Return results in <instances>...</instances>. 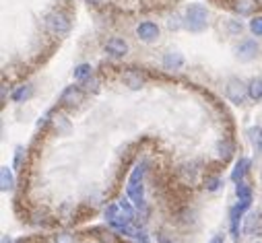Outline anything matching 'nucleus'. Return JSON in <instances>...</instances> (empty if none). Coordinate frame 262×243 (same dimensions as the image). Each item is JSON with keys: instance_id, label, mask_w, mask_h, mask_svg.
I'll return each instance as SVG.
<instances>
[{"instance_id": "f257e3e1", "label": "nucleus", "mask_w": 262, "mask_h": 243, "mask_svg": "<svg viewBox=\"0 0 262 243\" xmlns=\"http://www.w3.org/2000/svg\"><path fill=\"white\" fill-rule=\"evenodd\" d=\"M145 171H147V163L136 165L130 173V177H128V183H126V192H128L130 200L134 202L136 208H145V190H143Z\"/></svg>"}, {"instance_id": "f03ea898", "label": "nucleus", "mask_w": 262, "mask_h": 243, "mask_svg": "<svg viewBox=\"0 0 262 243\" xmlns=\"http://www.w3.org/2000/svg\"><path fill=\"white\" fill-rule=\"evenodd\" d=\"M207 23H209V10L204 4L194 2V4H190L186 8V27L190 31L198 33V31H202L204 27H207Z\"/></svg>"}, {"instance_id": "7ed1b4c3", "label": "nucleus", "mask_w": 262, "mask_h": 243, "mask_svg": "<svg viewBox=\"0 0 262 243\" xmlns=\"http://www.w3.org/2000/svg\"><path fill=\"white\" fill-rule=\"evenodd\" d=\"M45 27H48V31L54 33V35L64 37V35L71 33L73 23H71V19H68L64 13H60V10H54V13H50L48 17H45Z\"/></svg>"}, {"instance_id": "20e7f679", "label": "nucleus", "mask_w": 262, "mask_h": 243, "mask_svg": "<svg viewBox=\"0 0 262 243\" xmlns=\"http://www.w3.org/2000/svg\"><path fill=\"white\" fill-rule=\"evenodd\" d=\"M225 95L233 103V105H242V103L246 101V97H250L248 95V87L242 83L240 78H229V80H227Z\"/></svg>"}, {"instance_id": "39448f33", "label": "nucleus", "mask_w": 262, "mask_h": 243, "mask_svg": "<svg viewBox=\"0 0 262 243\" xmlns=\"http://www.w3.org/2000/svg\"><path fill=\"white\" fill-rule=\"evenodd\" d=\"M136 35H139V39L145 41V43L157 41V37H159V27H157V23H153V21H143L141 25L136 27Z\"/></svg>"}, {"instance_id": "423d86ee", "label": "nucleus", "mask_w": 262, "mask_h": 243, "mask_svg": "<svg viewBox=\"0 0 262 243\" xmlns=\"http://www.w3.org/2000/svg\"><path fill=\"white\" fill-rule=\"evenodd\" d=\"M81 101H83V89L75 87V85L66 87L62 91V95H60V103H62L64 107H76Z\"/></svg>"}, {"instance_id": "0eeeda50", "label": "nucleus", "mask_w": 262, "mask_h": 243, "mask_svg": "<svg viewBox=\"0 0 262 243\" xmlns=\"http://www.w3.org/2000/svg\"><path fill=\"white\" fill-rule=\"evenodd\" d=\"M235 52H237V58H240L242 62H250V60H254L256 54H258V43L254 39H246L237 45Z\"/></svg>"}, {"instance_id": "6e6552de", "label": "nucleus", "mask_w": 262, "mask_h": 243, "mask_svg": "<svg viewBox=\"0 0 262 243\" xmlns=\"http://www.w3.org/2000/svg\"><path fill=\"white\" fill-rule=\"evenodd\" d=\"M106 52L110 56H113V58H124L128 54V43L124 39H120V37H112L106 43Z\"/></svg>"}, {"instance_id": "1a4fd4ad", "label": "nucleus", "mask_w": 262, "mask_h": 243, "mask_svg": "<svg viewBox=\"0 0 262 243\" xmlns=\"http://www.w3.org/2000/svg\"><path fill=\"white\" fill-rule=\"evenodd\" d=\"M235 194H237V198H240V210H248L250 208V204H252V190H250V186L248 183H244V181H237V188H235Z\"/></svg>"}, {"instance_id": "9d476101", "label": "nucleus", "mask_w": 262, "mask_h": 243, "mask_svg": "<svg viewBox=\"0 0 262 243\" xmlns=\"http://www.w3.org/2000/svg\"><path fill=\"white\" fill-rule=\"evenodd\" d=\"M184 66V56L178 52H169L163 56V68L165 70H180Z\"/></svg>"}, {"instance_id": "9b49d317", "label": "nucleus", "mask_w": 262, "mask_h": 243, "mask_svg": "<svg viewBox=\"0 0 262 243\" xmlns=\"http://www.w3.org/2000/svg\"><path fill=\"white\" fill-rule=\"evenodd\" d=\"M13 188H15V177H13V173H10V169L4 165L2 169H0V190L10 192Z\"/></svg>"}, {"instance_id": "f8f14e48", "label": "nucleus", "mask_w": 262, "mask_h": 243, "mask_svg": "<svg viewBox=\"0 0 262 243\" xmlns=\"http://www.w3.org/2000/svg\"><path fill=\"white\" fill-rule=\"evenodd\" d=\"M124 83H126V87L128 89H141L143 87V83H145V78H143V74L141 72H136V70H128L126 74H124Z\"/></svg>"}, {"instance_id": "ddd939ff", "label": "nucleus", "mask_w": 262, "mask_h": 243, "mask_svg": "<svg viewBox=\"0 0 262 243\" xmlns=\"http://www.w3.org/2000/svg\"><path fill=\"white\" fill-rule=\"evenodd\" d=\"M248 167H250V161H248L246 157H242V159L235 163V169L231 171V179H233L235 183L242 181V177H244V173L248 171Z\"/></svg>"}, {"instance_id": "4468645a", "label": "nucleus", "mask_w": 262, "mask_h": 243, "mask_svg": "<svg viewBox=\"0 0 262 243\" xmlns=\"http://www.w3.org/2000/svg\"><path fill=\"white\" fill-rule=\"evenodd\" d=\"M248 95L252 101H260L262 99V78H252L248 85Z\"/></svg>"}, {"instance_id": "2eb2a0df", "label": "nucleus", "mask_w": 262, "mask_h": 243, "mask_svg": "<svg viewBox=\"0 0 262 243\" xmlns=\"http://www.w3.org/2000/svg\"><path fill=\"white\" fill-rule=\"evenodd\" d=\"M254 0H233V10L237 15H250L254 8Z\"/></svg>"}, {"instance_id": "dca6fc26", "label": "nucleus", "mask_w": 262, "mask_h": 243, "mask_svg": "<svg viewBox=\"0 0 262 243\" xmlns=\"http://www.w3.org/2000/svg\"><path fill=\"white\" fill-rule=\"evenodd\" d=\"M248 136H250L252 146L260 153V150H262V128H260V126H252V128L248 130Z\"/></svg>"}, {"instance_id": "f3484780", "label": "nucleus", "mask_w": 262, "mask_h": 243, "mask_svg": "<svg viewBox=\"0 0 262 243\" xmlns=\"http://www.w3.org/2000/svg\"><path fill=\"white\" fill-rule=\"evenodd\" d=\"M242 214L244 210H240V206L231 208V235L237 239V235H240V221H242Z\"/></svg>"}, {"instance_id": "a211bd4d", "label": "nucleus", "mask_w": 262, "mask_h": 243, "mask_svg": "<svg viewBox=\"0 0 262 243\" xmlns=\"http://www.w3.org/2000/svg\"><path fill=\"white\" fill-rule=\"evenodd\" d=\"M91 74H93V68H91V64H78L73 70L75 80H87V78H91Z\"/></svg>"}, {"instance_id": "6ab92c4d", "label": "nucleus", "mask_w": 262, "mask_h": 243, "mask_svg": "<svg viewBox=\"0 0 262 243\" xmlns=\"http://www.w3.org/2000/svg\"><path fill=\"white\" fill-rule=\"evenodd\" d=\"M31 93H33V89H31L29 85H23V87H19L15 93H13V101L23 103V101H27V99L31 97Z\"/></svg>"}, {"instance_id": "aec40b11", "label": "nucleus", "mask_w": 262, "mask_h": 243, "mask_svg": "<svg viewBox=\"0 0 262 243\" xmlns=\"http://www.w3.org/2000/svg\"><path fill=\"white\" fill-rule=\"evenodd\" d=\"M217 150H219L221 159L227 161V159H229V157L233 155V144H231V140H221V142L217 144Z\"/></svg>"}, {"instance_id": "412c9836", "label": "nucleus", "mask_w": 262, "mask_h": 243, "mask_svg": "<svg viewBox=\"0 0 262 243\" xmlns=\"http://www.w3.org/2000/svg\"><path fill=\"white\" fill-rule=\"evenodd\" d=\"M198 165L196 163H186L184 167H182L180 171H182V175H184L188 181H194V177H196V173H198V169H196Z\"/></svg>"}, {"instance_id": "4be33fe9", "label": "nucleus", "mask_w": 262, "mask_h": 243, "mask_svg": "<svg viewBox=\"0 0 262 243\" xmlns=\"http://www.w3.org/2000/svg\"><path fill=\"white\" fill-rule=\"evenodd\" d=\"M250 31H252L256 37H262V17L260 15L250 21Z\"/></svg>"}, {"instance_id": "5701e85b", "label": "nucleus", "mask_w": 262, "mask_h": 243, "mask_svg": "<svg viewBox=\"0 0 262 243\" xmlns=\"http://www.w3.org/2000/svg\"><path fill=\"white\" fill-rule=\"evenodd\" d=\"M258 212H252V214H248V218H246V227H244V231L246 233H250V231L254 229V225H258Z\"/></svg>"}, {"instance_id": "b1692460", "label": "nucleus", "mask_w": 262, "mask_h": 243, "mask_svg": "<svg viewBox=\"0 0 262 243\" xmlns=\"http://www.w3.org/2000/svg\"><path fill=\"white\" fill-rule=\"evenodd\" d=\"M219 186H221V179H219V177H209V179H207V190H209V192H217Z\"/></svg>"}, {"instance_id": "393cba45", "label": "nucleus", "mask_w": 262, "mask_h": 243, "mask_svg": "<svg viewBox=\"0 0 262 243\" xmlns=\"http://www.w3.org/2000/svg\"><path fill=\"white\" fill-rule=\"evenodd\" d=\"M54 126H56V130H68V122H66V118H62V115H58V118L54 120Z\"/></svg>"}, {"instance_id": "a878e982", "label": "nucleus", "mask_w": 262, "mask_h": 243, "mask_svg": "<svg viewBox=\"0 0 262 243\" xmlns=\"http://www.w3.org/2000/svg\"><path fill=\"white\" fill-rule=\"evenodd\" d=\"M54 243H75L73 235H68V233H60V235H56Z\"/></svg>"}, {"instance_id": "bb28decb", "label": "nucleus", "mask_w": 262, "mask_h": 243, "mask_svg": "<svg viewBox=\"0 0 262 243\" xmlns=\"http://www.w3.org/2000/svg\"><path fill=\"white\" fill-rule=\"evenodd\" d=\"M23 146H17V150H15V169H19L21 167V161H23Z\"/></svg>"}, {"instance_id": "cd10ccee", "label": "nucleus", "mask_w": 262, "mask_h": 243, "mask_svg": "<svg viewBox=\"0 0 262 243\" xmlns=\"http://www.w3.org/2000/svg\"><path fill=\"white\" fill-rule=\"evenodd\" d=\"M83 87H85V91H91V89L95 91V89H97V80H95V78H87Z\"/></svg>"}, {"instance_id": "c85d7f7f", "label": "nucleus", "mask_w": 262, "mask_h": 243, "mask_svg": "<svg viewBox=\"0 0 262 243\" xmlns=\"http://www.w3.org/2000/svg\"><path fill=\"white\" fill-rule=\"evenodd\" d=\"M157 243H174L165 233H157Z\"/></svg>"}, {"instance_id": "c756f323", "label": "nucleus", "mask_w": 262, "mask_h": 243, "mask_svg": "<svg viewBox=\"0 0 262 243\" xmlns=\"http://www.w3.org/2000/svg\"><path fill=\"white\" fill-rule=\"evenodd\" d=\"M106 2H108V0H87L89 6H104Z\"/></svg>"}, {"instance_id": "7c9ffc66", "label": "nucleus", "mask_w": 262, "mask_h": 243, "mask_svg": "<svg viewBox=\"0 0 262 243\" xmlns=\"http://www.w3.org/2000/svg\"><path fill=\"white\" fill-rule=\"evenodd\" d=\"M167 25H169V29H178V27H180V19H178V17H174L172 21L167 23Z\"/></svg>"}, {"instance_id": "2f4dec72", "label": "nucleus", "mask_w": 262, "mask_h": 243, "mask_svg": "<svg viewBox=\"0 0 262 243\" xmlns=\"http://www.w3.org/2000/svg\"><path fill=\"white\" fill-rule=\"evenodd\" d=\"M211 243H223V237H215Z\"/></svg>"}, {"instance_id": "473e14b6", "label": "nucleus", "mask_w": 262, "mask_h": 243, "mask_svg": "<svg viewBox=\"0 0 262 243\" xmlns=\"http://www.w3.org/2000/svg\"><path fill=\"white\" fill-rule=\"evenodd\" d=\"M2 243H10V239H8V237H4V241H2Z\"/></svg>"}]
</instances>
